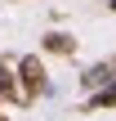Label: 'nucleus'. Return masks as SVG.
I'll return each mask as SVG.
<instances>
[{"instance_id": "1", "label": "nucleus", "mask_w": 116, "mask_h": 121, "mask_svg": "<svg viewBox=\"0 0 116 121\" xmlns=\"http://www.w3.org/2000/svg\"><path fill=\"white\" fill-rule=\"evenodd\" d=\"M22 85H27V90H45V67H40V58H22Z\"/></svg>"}, {"instance_id": "2", "label": "nucleus", "mask_w": 116, "mask_h": 121, "mask_svg": "<svg viewBox=\"0 0 116 121\" xmlns=\"http://www.w3.org/2000/svg\"><path fill=\"white\" fill-rule=\"evenodd\" d=\"M107 81H112V67H89V72H85V85H89V90H94V85H107Z\"/></svg>"}, {"instance_id": "3", "label": "nucleus", "mask_w": 116, "mask_h": 121, "mask_svg": "<svg viewBox=\"0 0 116 121\" xmlns=\"http://www.w3.org/2000/svg\"><path fill=\"white\" fill-rule=\"evenodd\" d=\"M0 94H13V81H9V72L0 67Z\"/></svg>"}, {"instance_id": "4", "label": "nucleus", "mask_w": 116, "mask_h": 121, "mask_svg": "<svg viewBox=\"0 0 116 121\" xmlns=\"http://www.w3.org/2000/svg\"><path fill=\"white\" fill-rule=\"evenodd\" d=\"M112 9H116V0H112Z\"/></svg>"}]
</instances>
